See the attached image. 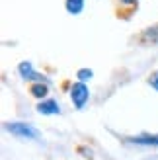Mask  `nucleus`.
<instances>
[{
    "label": "nucleus",
    "instance_id": "obj_8",
    "mask_svg": "<svg viewBox=\"0 0 158 160\" xmlns=\"http://www.w3.org/2000/svg\"><path fill=\"white\" fill-rule=\"evenodd\" d=\"M143 41L146 43H152V45H158V23L152 28H148L143 31Z\"/></svg>",
    "mask_w": 158,
    "mask_h": 160
},
{
    "label": "nucleus",
    "instance_id": "obj_10",
    "mask_svg": "<svg viewBox=\"0 0 158 160\" xmlns=\"http://www.w3.org/2000/svg\"><path fill=\"white\" fill-rule=\"evenodd\" d=\"M148 84H151V86L154 88V90L158 92V70H156L154 74H151V78H148Z\"/></svg>",
    "mask_w": 158,
    "mask_h": 160
},
{
    "label": "nucleus",
    "instance_id": "obj_6",
    "mask_svg": "<svg viewBox=\"0 0 158 160\" xmlns=\"http://www.w3.org/2000/svg\"><path fill=\"white\" fill-rule=\"evenodd\" d=\"M84 4H86L84 0H65V8H67V12H68V14H72V16L82 14Z\"/></svg>",
    "mask_w": 158,
    "mask_h": 160
},
{
    "label": "nucleus",
    "instance_id": "obj_3",
    "mask_svg": "<svg viewBox=\"0 0 158 160\" xmlns=\"http://www.w3.org/2000/svg\"><path fill=\"white\" fill-rule=\"evenodd\" d=\"M18 72L23 80H31V82H45V84H51L49 80H47L45 74H39L37 70L33 68V65H31L29 61H23L18 65Z\"/></svg>",
    "mask_w": 158,
    "mask_h": 160
},
{
    "label": "nucleus",
    "instance_id": "obj_2",
    "mask_svg": "<svg viewBox=\"0 0 158 160\" xmlns=\"http://www.w3.org/2000/svg\"><path fill=\"white\" fill-rule=\"evenodd\" d=\"M88 100H90V90H88V86H86V82L78 80V82H74L70 86V102H72V106L76 109H84Z\"/></svg>",
    "mask_w": 158,
    "mask_h": 160
},
{
    "label": "nucleus",
    "instance_id": "obj_11",
    "mask_svg": "<svg viewBox=\"0 0 158 160\" xmlns=\"http://www.w3.org/2000/svg\"><path fill=\"white\" fill-rule=\"evenodd\" d=\"M119 2L125 6H133V4H137V0H119Z\"/></svg>",
    "mask_w": 158,
    "mask_h": 160
},
{
    "label": "nucleus",
    "instance_id": "obj_1",
    "mask_svg": "<svg viewBox=\"0 0 158 160\" xmlns=\"http://www.w3.org/2000/svg\"><path fill=\"white\" fill-rule=\"evenodd\" d=\"M6 131L14 135L18 139H26V141H37L41 139V131L35 129L33 125L29 123H20V121H14V123H6Z\"/></svg>",
    "mask_w": 158,
    "mask_h": 160
},
{
    "label": "nucleus",
    "instance_id": "obj_4",
    "mask_svg": "<svg viewBox=\"0 0 158 160\" xmlns=\"http://www.w3.org/2000/svg\"><path fill=\"white\" fill-rule=\"evenodd\" d=\"M37 111L41 115H59L61 113V106H59L57 100L49 98V100H41L37 103Z\"/></svg>",
    "mask_w": 158,
    "mask_h": 160
},
{
    "label": "nucleus",
    "instance_id": "obj_9",
    "mask_svg": "<svg viewBox=\"0 0 158 160\" xmlns=\"http://www.w3.org/2000/svg\"><path fill=\"white\" fill-rule=\"evenodd\" d=\"M94 76V70H90V68H80L76 72V78L80 80V82H86V80H90Z\"/></svg>",
    "mask_w": 158,
    "mask_h": 160
},
{
    "label": "nucleus",
    "instance_id": "obj_5",
    "mask_svg": "<svg viewBox=\"0 0 158 160\" xmlns=\"http://www.w3.org/2000/svg\"><path fill=\"white\" fill-rule=\"evenodd\" d=\"M129 141L141 147H158V135H139V137H131Z\"/></svg>",
    "mask_w": 158,
    "mask_h": 160
},
{
    "label": "nucleus",
    "instance_id": "obj_7",
    "mask_svg": "<svg viewBox=\"0 0 158 160\" xmlns=\"http://www.w3.org/2000/svg\"><path fill=\"white\" fill-rule=\"evenodd\" d=\"M29 92H31V96H33V98L43 100L45 96H47V92H49V84H45V82H35L33 86L29 88Z\"/></svg>",
    "mask_w": 158,
    "mask_h": 160
}]
</instances>
